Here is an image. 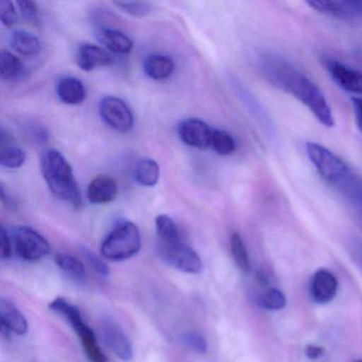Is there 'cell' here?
Segmentation results:
<instances>
[{"label": "cell", "mask_w": 362, "mask_h": 362, "mask_svg": "<svg viewBox=\"0 0 362 362\" xmlns=\"http://www.w3.org/2000/svg\"><path fill=\"white\" fill-rule=\"evenodd\" d=\"M235 86H236L239 96L241 97V100L247 105V110L251 112L252 115L254 116L258 124L262 127L264 133L270 137H274V126H273L272 120L266 109L245 86H241L240 83H235Z\"/></svg>", "instance_id": "17"}, {"label": "cell", "mask_w": 362, "mask_h": 362, "mask_svg": "<svg viewBox=\"0 0 362 362\" xmlns=\"http://www.w3.org/2000/svg\"><path fill=\"white\" fill-rule=\"evenodd\" d=\"M230 245L233 258H234L238 268L243 273H249L251 271V260H250L245 241H243V237L240 236L239 233H233L230 239Z\"/></svg>", "instance_id": "26"}, {"label": "cell", "mask_w": 362, "mask_h": 362, "mask_svg": "<svg viewBox=\"0 0 362 362\" xmlns=\"http://www.w3.org/2000/svg\"><path fill=\"white\" fill-rule=\"evenodd\" d=\"M257 64L269 83L300 101L322 126H334L332 107L321 88L289 60L273 52H262L257 57Z\"/></svg>", "instance_id": "1"}, {"label": "cell", "mask_w": 362, "mask_h": 362, "mask_svg": "<svg viewBox=\"0 0 362 362\" xmlns=\"http://www.w3.org/2000/svg\"><path fill=\"white\" fill-rule=\"evenodd\" d=\"M0 322L1 332H14L18 336L28 334L29 323L22 311L10 300L6 298L0 300Z\"/></svg>", "instance_id": "13"}, {"label": "cell", "mask_w": 362, "mask_h": 362, "mask_svg": "<svg viewBox=\"0 0 362 362\" xmlns=\"http://www.w3.org/2000/svg\"><path fill=\"white\" fill-rule=\"evenodd\" d=\"M175 62L173 59L164 54H151L144 61V73L156 81L168 79L175 71Z\"/></svg>", "instance_id": "19"}, {"label": "cell", "mask_w": 362, "mask_h": 362, "mask_svg": "<svg viewBox=\"0 0 362 362\" xmlns=\"http://www.w3.org/2000/svg\"><path fill=\"white\" fill-rule=\"evenodd\" d=\"M353 56L358 62L362 64V41L354 48Z\"/></svg>", "instance_id": "39"}, {"label": "cell", "mask_w": 362, "mask_h": 362, "mask_svg": "<svg viewBox=\"0 0 362 362\" xmlns=\"http://www.w3.org/2000/svg\"><path fill=\"white\" fill-rule=\"evenodd\" d=\"M41 171L50 192L71 206H82L81 190L69 160L56 149H48L41 156Z\"/></svg>", "instance_id": "2"}, {"label": "cell", "mask_w": 362, "mask_h": 362, "mask_svg": "<svg viewBox=\"0 0 362 362\" xmlns=\"http://www.w3.org/2000/svg\"><path fill=\"white\" fill-rule=\"evenodd\" d=\"M99 41L114 54H128L132 52L134 44L128 35L118 29L101 27L97 33Z\"/></svg>", "instance_id": "18"}, {"label": "cell", "mask_w": 362, "mask_h": 362, "mask_svg": "<svg viewBox=\"0 0 362 362\" xmlns=\"http://www.w3.org/2000/svg\"><path fill=\"white\" fill-rule=\"evenodd\" d=\"M83 253L86 255V259L90 262V266L96 270L99 275L103 277H107L109 275V268H107L105 262L99 256H97L96 254L93 253L90 250L88 249H83Z\"/></svg>", "instance_id": "34"}, {"label": "cell", "mask_w": 362, "mask_h": 362, "mask_svg": "<svg viewBox=\"0 0 362 362\" xmlns=\"http://www.w3.org/2000/svg\"><path fill=\"white\" fill-rule=\"evenodd\" d=\"M338 291V279L330 271L320 269L313 276L310 293L315 302L327 304L332 302Z\"/></svg>", "instance_id": "14"}, {"label": "cell", "mask_w": 362, "mask_h": 362, "mask_svg": "<svg viewBox=\"0 0 362 362\" xmlns=\"http://www.w3.org/2000/svg\"><path fill=\"white\" fill-rule=\"evenodd\" d=\"M99 113L103 122L117 132H130L134 127L132 110L118 97L107 96L101 99Z\"/></svg>", "instance_id": "7"}, {"label": "cell", "mask_w": 362, "mask_h": 362, "mask_svg": "<svg viewBox=\"0 0 362 362\" xmlns=\"http://www.w3.org/2000/svg\"><path fill=\"white\" fill-rule=\"evenodd\" d=\"M114 5L124 13L134 18H145L153 10L151 4L144 3V1H115Z\"/></svg>", "instance_id": "30"}, {"label": "cell", "mask_w": 362, "mask_h": 362, "mask_svg": "<svg viewBox=\"0 0 362 362\" xmlns=\"http://www.w3.org/2000/svg\"><path fill=\"white\" fill-rule=\"evenodd\" d=\"M214 130L215 129L199 118H188L183 120L177 127L181 141L185 145L197 149L211 148Z\"/></svg>", "instance_id": "11"}, {"label": "cell", "mask_w": 362, "mask_h": 362, "mask_svg": "<svg viewBox=\"0 0 362 362\" xmlns=\"http://www.w3.org/2000/svg\"><path fill=\"white\" fill-rule=\"evenodd\" d=\"M57 94L63 103L69 105H80L86 98L84 84L74 77L62 78L57 86Z\"/></svg>", "instance_id": "20"}, {"label": "cell", "mask_w": 362, "mask_h": 362, "mask_svg": "<svg viewBox=\"0 0 362 362\" xmlns=\"http://www.w3.org/2000/svg\"><path fill=\"white\" fill-rule=\"evenodd\" d=\"M16 253L27 262H37L45 257L50 245L43 235L29 226H21L14 236Z\"/></svg>", "instance_id": "8"}, {"label": "cell", "mask_w": 362, "mask_h": 362, "mask_svg": "<svg viewBox=\"0 0 362 362\" xmlns=\"http://www.w3.org/2000/svg\"><path fill=\"white\" fill-rule=\"evenodd\" d=\"M56 262L59 268L74 281H82L86 279V272L83 264L74 256L69 254H58L56 256Z\"/></svg>", "instance_id": "25"}, {"label": "cell", "mask_w": 362, "mask_h": 362, "mask_svg": "<svg viewBox=\"0 0 362 362\" xmlns=\"http://www.w3.org/2000/svg\"><path fill=\"white\" fill-rule=\"evenodd\" d=\"M101 334L103 341L110 349L124 361H130L133 358V349L126 332L112 319L101 322Z\"/></svg>", "instance_id": "12"}, {"label": "cell", "mask_w": 362, "mask_h": 362, "mask_svg": "<svg viewBox=\"0 0 362 362\" xmlns=\"http://www.w3.org/2000/svg\"><path fill=\"white\" fill-rule=\"evenodd\" d=\"M0 194H1V201H3L4 204H5L8 209H16L18 204H16V201H14V199L12 198L10 194H7V192H6V189L4 186H1V192H0Z\"/></svg>", "instance_id": "38"}, {"label": "cell", "mask_w": 362, "mask_h": 362, "mask_svg": "<svg viewBox=\"0 0 362 362\" xmlns=\"http://www.w3.org/2000/svg\"><path fill=\"white\" fill-rule=\"evenodd\" d=\"M183 343L192 351L199 354H205L209 349L206 339L198 332H190L183 336Z\"/></svg>", "instance_id": "32"}, {"label": "cell", "mask_w": 362, "mask_h": 362, "mask_svg": "<svg viewBox=\"0 0 362 362\" xmlns=\"http://www.w3.org/2000/svg\"><path fill=\"white\" fill-rule=\"evenodd\" d=\"M362 218V177L347 167L329 183Z\"/></svg>", "instance_id": "10"}, {"label": "cell", "mask_w": 362, "mask_h": 362, "mask_svg": "<svg viewBox=\"0 0 362 362\" xmlns=\"http://www.w3.org/2000/svg\"><path fill=\"white\" fill-rule=\"evenodd\" d=\"M0 74L4 80L16 81L24 76V63L16 54L3 50L0 52Z\"/></svg>", "instance_id": "22"}, {"label": "cell", "mask_w": 362, "mask_h": 362, "mask_svg": "<svg viewBox=\"0 0 362 362\" xmlns=\"http://www.w3.org/2000/svg\"><path fill=\"white\" fill-rule=\"evenodd\" d=\"M26 152L13 143L0 145V164L8 169H18L26 162Z\"/></svg>", "instance_id": "24"}, {"label": "cell", "mask_w": 362, "mask_h": 362, "mask_svg": "<svg viewBox=\"0 0 362 362\" xmlns=\"http://www.w3.org/2000/svg\"><path fill=\"white\" fill-rule=\"evenodd\" d=\"M158 253L163 262L177 270L189 274H198L203 264L199 254L183 240L158 243Z\"/></svg>", "instance_id": "5"}, {"label": "cell", "mask_w": 362, "mask_h": 362, "mask_svg": "<svg viewBox=\"0 0 362 362\" xmlns=\"http://www.w3.org/2000/svg\"><path fill=\"white\" fill-rule=\"evenodd\" d=\"M86 196L93 204H107L113 202L118 196L117 183L110 175H98L88 185Z\"/></svg>", "instance_id": "15"}, {"label": "cell", "mask_w": 362, "mask_h": 362, "mask_svg": "<svg viewBox=\"0 0 362 362\" xmlns=\"http://www.w3.org/2000/svg\"><path fill=\"white\" fill-rule=\"evenodd\" d=\"M211 148L219 156H228L236 151V141L230 133L215 129Z\"/></svg>", "instance_id": "28"}, {"label": "cell", "mask_w": 362, "mask_h": 362, "mask_svg": "<svg viewBox=\"0 0 362 362\" xmlns=\"http://www.w3.org/2000/svg\"><path fill=\"white\" fill-rule=\"evenodd\" d=\"M356 362H362V360H357Z\"/></svg>", "instance_id": "40"}, {"label": "cell", "mask_w": 362, "mask_h": 362, "mask_svg": "<svg viewBox=\"0 0 362 362\" xmlns=\"http://www.w3.org/2000/svg\"><path fill=\"white\" fill-rule=\"evenodd\" d=\"M322 63L332 81L339 88L345 92L357 95V97H362V71L329 57L322 59Z\"/></svg>", "instance_id": "9"}, {"label": "cell", "mask_w": 362, "mask_h": 362, "mask_svg": "<svg viewBox=\"0 0 362 362\" xmlns=\"http://www.w3.org/2000/svg\"><path fill=\"white\" fill-rule=\"evenodd\" d=\"M113 59L109 52L99 46L92 44H83L77 52V63L83 71H92L99 67L109 66Z\"/></svg>", "instance_id": "16"}, {"label": "cell", "mask_w": 362, "mask_h": 362, "mask_svg": "<svg viewBox=\"0 0 362 362\" xmlns=\"http://www.w3.org/2000/svg\"><path fill=\"white\" fill-rule=\"evenodd\" d=\"M351 105H353L356 126L362 135V97H351Z\"/></svg>", "instance_id": "36"}, {"label": "cell", "mask_w": 362, "mask_h": 362, "mask_svg": "<svg viewBox=\"0 0 362 362\" xmlns=\"http://www.w3.org/2000/svg\"><path fill=\"white\" fill-rule=\"evenodd\" d=\"M0 239H1V258L8 259L12 255V243L9 234H8L5 228H1Z\"/></svg>", "instance_id": "35"}, {"label": "cell", "mask_w": 362, "mask_h": 362, "mask_svg": "<svg viewBox=\"0 0 362 362\" xmlns=\"http://www.w3.org/2000/svg\"><path fill=\"white\" fill-rule=\"evenodd\" d=\"M16 5L27 22L33 25L39 24V8L37 3L31 0H18Z\"/></svg>", "instance_id": "33"}, {"label": "cell", "mask_w": 362, "mask_h": 362, "mask_svg": "<svg viewBox=\"0 0 362 362\" xmlns=\"http://www.w3.org/2000/svg\"><path fill=\"white\" fill-rule=\"evenodd\" d=\"M305 354L311 360L320 359L325 354V349L319 345L309 344L305 349Z\"/></svg>", "instance_id": "37"}, {"label": "cell", "mask_w": 362, "mask_h": 362, "mask_svg": "<svg viewBox=\"0 0 362 362\" xmlns=\"http://www.w3.org/2000/svg\"><path fill=\"white\" fill-rule=\"evenodd\" d=\"M156 228L160 243H173V241L182 240L179 228L169 216H158L156 219Z\"/></svg>", "instance_id": "27"}, {"label": "cell", "mask_w": 362, "mask_h": 362, "mask_svg": "<svg viewBox=\"0 0 362 362\" xmlns=\"http://www.w3.org/2000/svg\"><path fill=\"white\" fill-rule=\"evenodd\" d=\"M160 175V166L152 158L139 160L135 168V180L145 187H154L158 183Z\"/></svg>", "instance_id": "23"}, {"label": "cell", "mask_w": 362, "mask_h": 362, "mask_svg": "<svg viewBox=\"0 0 362 362\" xmlns=\"http://www.w3.org/2000/svg\"><path fill=\"white\" fill-rule=\"evenodd\" d=\"M307 5L334 20L349 24H362L361 0H313L307 1Z\"/></svg>", "instance_id": "6"}, {"label": "cell", "mask_w": 362, "mask_h": 362, "mask_svg": "<svg viewBox=\"0 0 362 362\" xmlns=\"http://www.w3.org/2000/svg\"><path fill=\"white\" fill-rule=\"evenodd\" d=\"M10 43L16 52L25 57L37 56L42 50L40 40L33 33L24 30L14 31L10 37Z\"/></svg>", "instance_id": "21"}, {"label": "cell", "mask_w": 362, "mask_h": 362, "mask_svg": "<svg viewBox=\"0 0 362 362\" xmlns=\"http://www.w3.org/2000/svg\"><path fill=\"white\" fill-rule=\"evenodd\" d=\"M50 310L62 315L78 334L84 351L92 362H107V356L99 346L96 334L84 322L79 308L62 298H56L49 304Z\"/></svg>", "instance_id": "3"}, {"label": "cell", "mask_w": 362, "mask_h": 362, "mask_svg": "<svg viewBox=\"0 0 362 362\" xmlns=\"http://www.w3.org/2000/svg\"><path fill=\"white\" fill-rule=\"evenodd\" d=\"M141 247V236L139 226L131 221L118 224L105 237L100 251L103 257L112 262H122L139 253Z\"/></svg>", "instance_id": "4"}, {"label": "cell", "mask_w": 362, "mask_h": 362, "mask_svg": "<svg viewBox=\"0 0 362 362\" xmlns=\"http://www.w3.org/2000/svg\"><path fill=\"white\" fill-rule=\"evenodd\" d=\"M259 304L268 310H281L287 305V298L277 288H269L260 296Z\"/></svg>", "instance_id": "29"}, {"label": "cell", "mask_w": 362, "mask_h": 362, "mask_svg": "<svg viewBox=\"0 0 362 362\" xmlns=\"http://www.w3.org/2000/svg\"><path fill=\"white\" fill-rule=\"evenodd\" d=\"M0 21L8 28L13 27L18 22L16 6L10 0L0 1Z\"/></svg>", "instance_id": "31"}]
</instances>
